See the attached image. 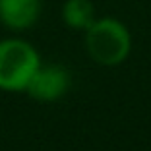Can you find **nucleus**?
Returning <instances> with one entry per match:
<instances>
[{"instance_id": "3", "label": "nucleus", "mask_w": 151, "mask_h": 151, "mask_svg": "<svg viewBox=\"0 0 151 151\" xmlns=\"http://www.w3.org/2000/svg\"><path fill=\"white\" fill-rule=\"evenodd\" d=\"M70 72L62 64H41L25 93L37 103H56L70 89Z\"/></svg>"}, {"instance_id": "1", "label": "nucleus", "mask_w": 151, "mask_h": 151, "mask_svg": "<svg viewBox=\"0 0 151 151\" xmlns=\"http://www.w3.org/2000/svg\"><path fill=\"white\" fill-rule=\"evenodd\" d=\"M87 54L101 66H118L132 50V37L116 18H99L85 29Z\"/></svg>"}, {"instance_id": "2", "label": "nucleus", "mask_w": 151, "mask_h": 151, "mask_svg": "<svg viewBox=\"0 0 151 151\" xmlns=\"http://www.w3.org/2000/svg\"><path fill=\"white\" fill-rule=\"evenodd\" d=\"M41 56L23 39L0 41V91L25 93L33 74L41 66Z\"/></svg>"}, {"instance_id": "4", "label": "nucleus", "mask_w": 151, "mask_h": 151, "mask_svg": "<svg viewBox=\"0 0 151 151\" xmlns=\"http://www.w3.org/2000/svg\"><path fill=\"white\" fill-rule=\"evenodd\" d=\"M41 0H0V22L10 29H29L41 16Z\"/></svg>"}, {"instance_id": "5", "label": "nucleus", "mask_w": 151, "mask_h": 151, "mask_svg": "<svg viewBox=\"0 0 151 151\" xmlns=\"http://www.w3.org/2000/svg\"><path fill=\"white\" fill-rule=\"evenodd\" d=\"M62 19L72 29L85 31L95 22V6L91 0H66L62 6Z\"/></svg>"}]
</instances>
